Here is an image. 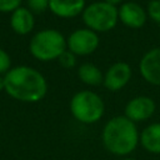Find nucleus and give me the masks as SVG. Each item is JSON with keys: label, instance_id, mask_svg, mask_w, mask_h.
<instances>
[{"label": "nucleus", "instance_id": "17", "mask_svg": "<svg viewBox=\"0 0 160 160\" xmlns=\"http://www.w3.org/2000/svg\"><path fill=\"white\" fill-rule=\"evenodd\" d=\"M28 6L31 12H42L49 8V0H28Z\"/></svg>", "mask_w": 160, "mask_h": 160}, {"label": "nucleus", "instance_id": "19", "mask_svg": "<svg viewBox=\"0 0 160 160\" xmlns=\"http://www.w3.org/2000/svg\"><path fill=\"white\" fill-rule=\"evenodd\" d=\"M10 58L9 55L2 50L0 49V74H4V72H8L9 69H10Z\"/></svg>", "mask_w": 160, "mask_h": 160}, {"label": "nucleus", "instance_id": "18", "mask_svg": "<svg viewBox=\"0 0 160 160\" xmlns=\"http://www.w3.org/2000/svg\"><path fill=\"white\" fill-rule=\"evenodd\" d=\"M21 0H0V11L9 12L20 8Z\"/></svg>", "mask_w": 160, "mask_h": 160}, {"label": "nucleus", "instance_id": "2", "mask_svg": "<svg viewBox=\"0 0 160 160\" xmlns=\"http://www.w3.org/2000/svg\"><path fill=\"white\" fill-rule=\"evenodd\" d=\"M101 139L109 152L116 156H126L139 145L140 134L135 122L125 115H119L111 118L105 124Z\"/></svg>", "mask_w": 160, "mask_h": 160}, {"label": "nucleus", "instance_id": "15", "mask_svg": "<svg viewBox=\"0 0 160 160\" xmlns=\"http://www.w3.org/2000/svg\"><path fill=\"white\" fill-rule=\"evenodd\" d=\"M146 15L156 24H160V0H150L146 8Z\"/></svg>", "mask_w": 160, "mask_h": 160}, {"label": "nucleus", "instance_id": "4", "mask_svg": "<svg viewBox=\"0 0 160 160\" xmlns=\"http://www.w3.org/2000/svg\"><path fill=\"white\" fill-rule=\"evenodd\" d=\"M71 115L82 124H94L99 121L105 111L102 99L94 91L81 90L70 100Z\"/></svg>", "mask_w": 160, "mask_h": 160}, {"label": "nucleus", "instance_id": "8", "mask_svg": "<svg viewBox=\"0 0 160 160\" xmlns=\"http://www.w3.org/2000/svg\"><path fill=\"white\" fill-rule=\"evenodd\" d=\"M131 79V68L128 62L119 61L112 64L104 75V86L110 91L122 89Z\"/></svg>", "mask_w": 160, "mask_h": 160}, {"label": "nucleus", "instance_id": "5", "mask_svg": "<svg viewBox=\"0 0 160 160\" xmlns=\"http://www.w3.org/2000/svg\"><path fill=\"white\" fill-rule=\"evenodd\" d=\"M82 21L88 29L95 32H106L114 29L119 21L118 8L105 1H95L85 6Z\"/></svg>", "mask_w": 160, "mask_h": 160}, {"label": "nucleus", "instance_id": "21", "mask_svg": "<svg viewBox=\"0 0 160 160\" xmlns=\"http://www.w3.org/2000/svg\"><path fill=\"white\" fill-rule=\"evenodd\" d=\"M2 89H5V82H4V78L0 76V91H1Z\"/></svg>", "mask_w": 160, "mask_h": 160}, {"label": "nucleus", "instance_id": "9", "mask_svg": "<svg viewBox=\"0 0 160 160\" xmlns=\"http://www.w3.org/2000/svg\"><path fill=\"white\" fill-rule=\"evenodd\" d=\"M141 76L152 85L160 86V48H154L144 54L139 64Z\"/></svg>", "mask_w": 160, "mask_h": 160}, {"label": "nucleus", "instance_id": "6", "mask_svg": "<svg viewBox=\"0 0 160 160\" xmlns=\"http://www.w3.org/2000/svg\"><path fill=\"white\" fill-rule=\"evenodd\" d=\"M100 44L98 32L90 29H76L66 39V48L74 55H90L92 54Z\"/></svg>", "mask_w": 160, "mask_h": 160}, {"label": "nucleus", "instance_id": "14", "mask_svg": "<svg viewBox=\"0 0 160 160\" xmlns=\"http://www.w3.org/2000/svg\"><path fill=\"white\" fill-rule=\"evenodd\" d=\"M78 76L84 84L90 85V86H98L102 84L104 81V75L100 71V69L96 65L90 64V62H85L79 66Z\"/></svg>", "mask_w": 160, "mask_h": 160}, {"label": "nucleus", "instance_id": "1", "mask_svg": "<svg viewBox=\"0 0 160 160\" xmlns=\"http://www.w3.org/2000/svg\"><path fill=\"white\" fill-rule=\"evenodd\" d=\"M5 91L14 99L25 102L41 100L48 91L45 78L30 66H16L10 69L4 78Z\"/></svg>", "mask_w": 160, "mask_h": 160}, {"label": "nucleus", "instance_id": "12", "mask_svg": "<svg viewBox=\"0 0 160 160\" xmlns=\"http://www.w3.org/2000/svg\"><path fill=\"white\" fill-rule=\"evenodd\" d=\"M10 24H11L12 30L16 34H20V35L29 34L32 30L34 24H35L34 15L26 8H18L11 14Z\"/></svg>", "mask_w": 160, "mask_h": 160}, {"label": "nucleus", "instance_id": "20", "mask_svg": "<svg viewBox=\"0 0 160 160\" xmlns=\"http://www.w3.org/2000/svg\"><path fill=\"white\" fill-rule=\"evenodd\" d=\"M105 2H108V4H110V5H114V6H116V5H119L122 0H104Z\"/></svg>", "mask_w": 160, "mask_h": 160}, {"label": "nucleus", "instance_id": "16", "mask_svg": "<svg viewBox=\"0 0 160 160\" xmlns=\"http://www.w3.org/2000/svg\"><path fill=\"white\" fill-rule=\"evenodd\" d=\"M59 62H60V65L61 66H64V68H66V69H70V68H72L74 65H75V62H76V59H75V55L71 52V51H69V50H65L60 56H59Z\"/></svg>", "mask_w": 160, "mask_h": 160}, {"label": "nucleus", "instance_id": "3", "mask_svg": "<svg viewBox=\"0 0 160 160\" xmlns=\"http://www.w3.org/2000/svg\"><path fill=\"white\" fill-rule=\"evenodd\" d=\"M29 49L38 60H55L66 50V39L55 29H44L32 36Z\"/></svg>", "mask_w": 160, "mask_h": 160}, {"label": "nucleus", "instance_id": "7", "mask_svg": "<svg viewBox=\"0 0 160 160\" xmlns=\"http://www.w3.org/2000/svg\"><path fill=\"white\" fill-rule=\"evenodd\" d=\"M154 111H155L154 100L145 95L135 96L131 100H129L124 110L125 116L130 119L132 122L148 120L149 118L152 116Z\"/></svg>", "mask_w": 160, "mask_h": 160}, {"label": "nucleus", "instance_id": "11", "mask_svg": "<svg viewBox=\"0 0 160 160\" xmlns=\"http://www.w3.org/2000/svg\"><path fill=\"white\" fill-rule=\"evenodd\" d=\"M49 9L59 18H75L82 14L85 0H49Z\"/></svg>", "mask_w": 160, "mask_h": 160}, {"label": "nucleus", "instance_id": "22", "mask_svg": "<svg viewBox=\"0 0 160 160\" xmlns=\"http://www.w3.org/2000/svg\"><path fill=\"white\" fill-rule=\"evenodd\" d=\"M121 160H135V159H132V158H124V159H121Z\"/></svg>", "mask_w": 160, "mask_h": 160}, {"label": "nucleus", "instance_id": "10", "mask_svg": "<svg viewBox=\"0 0 160 160\" xmlns=\"http://www.w3.org/2000/svg\"><path fill=\"white\" fill-rule=\"evenodd\" d=\"M119 20L128 28L139 29L146 22V10L134 1H126L118 9Z\"/></svg>", "mask_w": 160, "mask_h": 160}, {"label": "nucleus", "instance_id": "13", "mask_svg": "<svg viewBox=\"0 0 160 160\" xmlns=\"http://www.w3.org/2000/svg\"><path fill=\"white\" fill-rule=\"evenodd\" d=\"M140 144L146 151L160 154V122L150 124L141 131Z\"/></svg>", "mask_w": 160, "mask_h": 160}]
</instances>
